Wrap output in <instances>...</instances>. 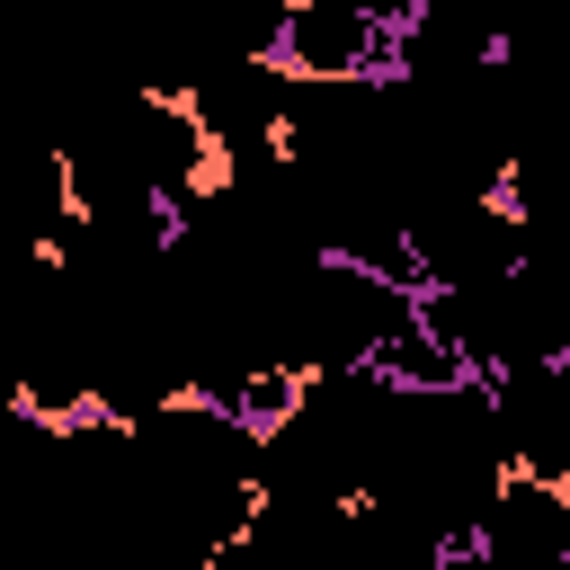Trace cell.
<instances>
[{
	"instance_id": "cell-1",
	"label": "cell",
	"mask_w": 570,
	"mask_h": 570,
	"mask_svg": "<svg viewBox=\"0 0 570 570\" xmlns=\"http://www.w3.org/2000/svg\"><path fill=\"white\" fill-rule=\"evenodd\" d=\"M27 267H36L45 285H53V276H71V232H53V223H45V232L27 240Z\"/></svg>"
}]
</instances>
